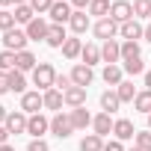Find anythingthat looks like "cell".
Instances as JSON below:
<instances>
[{"label": "cell", "mask_w": 151, "mask_h": 151, "mask_svg": "<svg viewBox=\"0 0 151 151\" xmlns=\"http://www.w3.org/2000/svg\"><path fill=\"white\" fill-rule=\"evenodd\" d=\"M53 83H56V68L50 62H39L33 71V86L39 92H47V89H53Z\"/></svg>", "instance_id": "6da1fadb"}, {"label": "cell", "mask_w": 151, "mask_h": 151, "mask_svg": "<svg viewBox=\"0 0 151 151\" xmlns=\"http://www.w3.org/2000/svg\"><path fill=\"white\" fill-rule=\"evenodd\" d=\"M50 133L56 139H68L74 133V124H71V113H53L50 116Z\"/></svg>", "instance_id": "7a4b0ae2"}, {"label": "cell", "mask_w": 151, "mask_h": 151, "mask_svg": "<svg viewBox=\"0 0 151 151\" xmlns=\"http://www.w3.org/2000/svg\"><path fill=\"white\" fill-rule=\"evenodd\" d=\"M27 33L24 30H9V33H3V50H15V53H21V50H27Z\"/></svg>", "instance_id": "3957f363"}, {"label": "cell", "mask_w": 151, "mask_h": 151, "mask_svg": "<svg viewBox=\"0 0 151 151\" xmlns=\"http://www.w3.org/2000/svg\"><path fill=\"white\" fill-rule=\"evenodd\" d=\"M110 18L122 27V24H127L130 18H133V3L130 0H113V6H110Z\"/></svg>", "instance_id": "277c9868"}, {"label": "cell", "mask_w": 151, "mask_h": 151, "mask_svg": "<svg viewBox=\"0 0 151 151\" xmlns=\"http://www.w3.org/2000/svg\"><path fill=\"white\" fill-rule=\"evenodd\" d=\"M47 30H50V24H47L42 15H36V18L24 27V33H27L30 42H45V39H47Z\"/></svg>", "instance_id": "5b68a950"}, {"label": "cell", "mask_w": 151, "mask_h": 151, "mask_svg": "<svg viewBox=\"0 0 151 151\" xmlns=\"http://www.w3.org/2000/svg\"><path fill=\"white\" fill-rule=\"evenodd\" d=\"M21 110H24L27 116H36V113H42V110H45V98H42V92H39V89H33V92H24V95H21Z\"/></svg>", "instance_id": "8992f818"}, {"label": "cell", "mask_w": 151, "mask_h": 151, "mask_svg": "<svg viewBox=\"0 0 151 151\" xmlns=\"http://www.w3.org/2000/svg\"><path fill=\"white\" fill-rule=\"evenodd\" d=\"M50 130V119L47 116H42V113H36V116H30L27 119V133L33 136V139H45V133Z\"/></svg>", "instance_id": "52a82bcc"}, {"label": "cell", "mask_w": 151, "mask_h": 151, "mask_svg": "<svg viewBox=\"0 0 151 151\" xmlns=\"http://www.w3.org/2000/svg\"><path fill=\"white\" fill-rule=\"evenodd\" d=\"M95 80V71H92V65H86V62H77L71 68V83L74 86H83V89H89V83Z\"/></svg>", "instance_id": "ba28073f"}, {"label": "cell", "mask_w": 151, "mask_h": 151, "mask_svg": "<svg viewBox=\"0 0 151 151\" xmlns=\"http://www.w3.org/2000/svg\"><path fill=\"white\" fill-rule=\"evenodd\" d=\"M92 33H95L101 42H110V39H116V36H119V24H116L113 18H101V21H95V24H92Z\"/></svg>", "instance_id": "9c48e42d"}, {"label": "cell", "mask_w": 151, "mask_h": 151, "mask_svg": "<svg viewBox=\"0 0 151 151\" xmlns=\"http://www.w3.org/2000/svg\"><path fill=\"white\" fill-rule=\"evenodd\" d=\"M71 12H74V9H71L68 0H56L47 15H50V24H62V27H65V24L71 21Z\"/></svg>", "instance_id": "30bf717a"}, {"label": "cell", "mask_w": 151, "mask_h": 151, "mask_svg": "<svg viewBox=\"0 0 151 151\" xmlns=\"http://www.w3.org/2000/svg\"><path fill=\"white\" fill-rule=\"evenodd\" d=\"M119 36H122L124 42H139V39L145 36V24H142V21H136V18H130L127 24H122V27H119Z\"/></svg>", "instance_id": "8fae6325"}, {"label": "cell", "mask_w": 151, "mask_h": 151, "mask_svg": "<svg viewBox=\"0 0 151 151\" xmlns=\"http://www.w3.org/2000/svg\"><path fill=\"white\" fill-rule=\"evenodd\" d=\"M68 27H71V33H74V36H83L86 30H92V18H89V12H83V9H74V12H71V21H68Z\"/></svg>", "instance_id": "7c38bea8"}, {"label": "cell", "mask_w": 151, "mask_h": 151, "mask_svg": "<svg viewBox=\"0 0 151 151\" xmlns=\"http://www.w3.org/2000/svg\"><path fill=\"white\" fill-rule=\"evenodd\" d=\"M101 59H104L107 65H119V62H122V42H116V39L104 42V45H101Z\"/></svg>", "instance_id": "4fadbf2b"}, {"label": "cell", "mask_w": 151, "mask_h": 151, "mask_svg": "<svg viewBox=\"0 0 151 151\" xmlns=\"http://www.w3.org/2000/svg\"><path fill=\"white\" fill-rule=\"evenodd\" d=\"M27 119H30V116H27L24 110L9 113V116H6V130L15 133V136H18V133H27Z\"/></svg>", "instance_id": "5bb4252c"}, {"label": "cell", "mask_w": 151, "mask_h": 151, "mask_svg": "<svg viewBox=\"0 0 151 151\" xmlns=\"http://www.w3.org/2000/svg\"><path fill=\"white\" fill-rule=\"evenodd\" d=\"M65 42H68V33H65V27H62V24H50L45 45H47V47H56V50H62V45H65Z\"/></svg>", "instance_id": "9a60e30c"}, {"label": "cell", "mask_w": 151, "mask_h": 151, "mask_svg": "<svg viewBox=\"0 0 151 151\" xmlns=\"http://www.w3.org/2000/svg\"><path fill=\"white\" fill-rule=\"evenodd\" d=\"M113 124H116V119H113L110 113H104V110H101V113H98V116L92 119V130H95V133H98L101 139H104L107 133H113Z\"/></svg>", "instance_id": "2e32d148"}, {"label": "cell", "mask_w": 151, "mask_h": 151, "mask_svg": "<svg viewBox=\"0 0 151 151\" xmlns=\"http://www.w3.org/2000/svg\"><path fill=\"white\" fill-rule=\"evenodd\" d=\"M113 136H116L119 142H127V139H133V136H136V127H133V122H130V119H116V124H113Z\"/></svg>", "instance_id": "e0dca14e"}, {"label": "cell", "mask_w": 151, "mask_h": 151, "mask_svg": "<svg viewBox=\"0 0 151 151\" xmlns=\"http://www.w3.org/2000/svg\"><path fill=\"white\" fill-rule=\"evenodd\" d=\"M62 95H65V107H71V110L86 107V89H83V86H71V89H65Z\"/></svg>", "instance_id": "ac0fdd59"}, {"label": "cell", "mask_w": 151, "mask_h": 151, "mask_svg": "<svg viewBox=\"0 0 151 151\" xmlns=\"http://www.w3.org/2000/svg\"><path fill=\"white\" fill-rule=\"evenodd\" d=\"M71 113V124H74V130H86V127H92V113L86 110V107H77V110H68Z\"/></svg>", "instance_id": "d6986e66"}, {"label": "cell", "mask_w": 151, "mask_h": 151, "mask_svg": "<svg viewBox=\"0 0 151 151\" xmlns=\"http://www.w3.org/2000/svg\"><path fill=\"white\" fill-rule=\"evenodd\" d=\"M42 98H45V110H53V113H62V104H65V95H62L59 89H47V92H42Z\"/></svg>", "instance_id": "ffe728a7"}, {"label": "cell", "mask_w": 151, "mask_h": 151, "mask_svg": "<svg viewBox=\"0 0 151 151\" xmlns=\"http://www.w3.org/2000/svg\"><path fill=\"white\" fill-rule=\"evenodd\" d=\"M101 77H104V83H107V86H113V89H116V86L124 80V71H122V65H104Z\"/></svg>", "instance_id": "44dd1931"}, {"label": "cell", "mask_w": 151, "mask_h": 151, "mask_svg": "<svg viewBox=\"0 0 151 151\" xmlns=\"http://www.w3.org/2000/svg\"><path fill=\"white\" fill-rule=\"evenodd\" d=\"M36 65H39V59H36V53H33V50H21V53H18V62H15V68H18V71H24V74L30 71V74H33V71H36Z\"/></svg>", "instance_id": "7402d4cb"}, {"label": "cell", "mask_w": 151, "mask_h": 151, "mask_svg": "<svg viewBox=\"0 0 151 151\" xmlns=\"http://www.w3.org/2000/svg\"><path fill=\"white\" fill-rule=\"evenodd\" d=\"M119 107H122V101H119V92H116V89L101 92V110H104V113H110V116H113Z\"/></svg>", "instance_id": "603a6c76"}, {"label": "cell", "mask_w": 151, "mask_h": 151, "mask_svg": "<svg viewBox=\"0 0 151 151\" xmlns=\"http://www.w3.org/2000/svg\"><path fill=\"white\" fill-rule=\"evenodd\" d=\"M80 59H83L86 65H98V62H104V59H101V47H98L95 42H86V45H83Z\"/></svg>", "instance_id": "cb8c5ba5"}, {"label": "cell", "mask_w": 151, "mask_h": 151, "mask_svg": "<svg viewBox=\"0 0 151 151\" xmlns=\"http://www.w3.org/2000/svg\"><path fill=\"white\" fill-rule=\"evenodd\" d=\"M116 92H119V101H122V104H133V101H136V95H139V92H136V86H133L130 80H122V83L116 86Z\"/></svg>", "instance_id": "d4e9b609"}, {"label": "cell", "mask_w": 151, "mask_h": 151, "mask_svg": "<svg viewBox=\"0 0 151 151\" xmlns=\"http://www.w3.org/2000/svg\"><path fill=\"white\" fill-rule=\"evenodd\" d=\"M80 53H83V42H80L77 36H68V42L62 45V56H65V59H77Z\"/></svg>", "instance_id": "484cf974"}, {"label": "cell", "mask_w": 151, "mask_h": 151, "mask_svg": "<svg viewBox=\"0 0 151 151\" xmlns=\"http://www.w3.org/2000/svg\"><path fill=\"white\" fill-rule=\"evenodd\" d=\"M9 92H15V95H24L27 92V77H24V71H9Z\"/></svg>", "instance_id": "4316f807"}, {"label": "cell", "mask_w": 151, "mask_h": 151, "mask_svg": "<svg viewBox=\"0 0 151 151\" xmlns=\"http://www.w3.org/2000/svg\"><path fill=\"white\" fill-rule=\"evenodd\" d=\"M122 71H124V74H130V77H139V74H145L148 68H145L142 56H136V59H124V62H122Z\"/></svg>", "instance_id": "83f0119b"}, {"label": "cell", "mask_w": 151, "mask_h": 151, "mask_svg": "<svg viewBox=\"0 0 151 151\" xmlns=\"http://www.w3.org/2000/svg\"><path fill=\"white\" fill-rule=\"evenodd\" d=\"M110 6H113L110 0H92L86 12H89V15H95V18L101 21V18H110Z\"/></svg>", "instance_id": "f1b7e54d"}, {"label": "cell", "mask_w": 151, "mask_h": 151, "mask_svg": "<svg viewBox=\"0 0 151 151\" xmlns=\"http://www.w3.org/2000/svg\"><path fill=\"white\" fill-rule=\"evenodd\" d=\"M80 151H104V139L98 133H89L80 139Z\"/></svg>", "instance_id": "f546056e"}, {"label": "cell", "mask_w": 151, "mask_h": 151, "mask_svg": "<svg viewBox=\"0 0 151 151\" xmlns=\"http://www.w3.org/2000/svg\"><path fill=\"white\" fill-rule=\"evenodd\" d=\"M133 110L136 113H151V89H142L139 95H136V101H133Z\"/></svg>", "instance_id": "4dcf8cb0"}, {"label": "cell", "mask_w": 151, "mask_h": 151, "mask_svg": "<svg viewBox=\"0 0 151 151\" xmlns=\"http://www.w3.org/2000/svg\"><path fill=\"white\" fill-rule=\"evenodd\" d=\"M133 18L136 21H148L151 18V0H133Z\"/></svg>", "instance_id": "1f68e13d"}, {"label": "cell", "mask_w": 151, "mask_h": 151, "mask_svg": "<svg viewBox=\"0 0 151 151\" xmlns=\"http://www.w3.org/2000/svg\"><path fill=\"white\" fill-rule=\"evenodd\" d=\"M33 18H36V12H33V6H30V3H21V6H15V21H18V24H24V27H27Z\"/></svg>", "instance_id": "d6a6232c"}, {"label": "cell", "mask_w": 151, "mask_h": 151, "mask_svg": "<svg viewBox=\"0 0 151 151\" xmlns=\"http://www.w3.org/2000/svg\"><path fill=\"white\" fill-rule=\"evenodd\" d=\"M18 53L15 50H0V71H15Z\"/></svg>", "instance_id": "836d02e7"}, {"label": "cell", "mask_w": 151, "mask_h": 151, "mask_svg": "<svg viewBox=\"0 0 151 151\" xmlns=\"http://www.w3.org/2000/svg\"><path fill=\"white\" fill-rule=\"evenodd\" d=\"M136 56H142L139 53V42H122V62L124 59H136Z\"/></svg>", "instance_id": "e575fe53"}, {"label": "cell", "mask_w": 151, "mask_h": 151, "mask_svg": "<svg viewBox=\"0 0 151 151\" xmlns=\"http://www.w3.org/2000/svg\"><path fill=\"white\" fill-rule=\"evenodd\" d=\"M15 12H9V9H0V30L3 33H9V30H15Z\"/></svg>", "instance_id": "d590c367"}, {"label": "cell", "mask_w": 151, "mask_h": 151, "mask_svg": "<svg viewBox=\"0 0 151 151\" xmlns=\"http://www.w3.org/2000/svg\"><path fill=\"white\" fill-rule=\"evenodd\" d=\"M133 145H136V148H142V151H151V130H136Z\"/></svg>", "instance_id": "8d00e7d4"}, {"label": "cell", "mask_w": 151, "mask_h": 151, "mask_svg": "<svg viewBox=\"0 0 151 151\" xmlns=\"http://www.w3.org/2000/svg\"><path fill=\"white\" fill-rule=\"evenodd\" d=\"M53 3H56V0H30V6H33V12H36V15H47Z\"/></svg>", "instance_id": "74e56055"}, {"label": "cell", "mask_w": 151, "mask_h": 151, "mask_svg": "<svg viewBox=\"0 0 151 151\" xmlns=\"http://www.w3.org/2000/svg\"><path fill=\"white\" fill-rule=\"evenodd\" d=\"M74 83H71V74H56V83H53V89H59V92H65V89H71Z\"/></svg>", "instance_id": "f35d334b"}, {"label": "cell", "mask_w": 151, "mask_h": 151, "mask_svg": "<svg viewBox=\"0 0 151 151\" xmlns=\"http://www.w3.org/2000/svg\"><path fill=\"white\" fill-rule=\"evenodd\" d=\"M27 151H50V145H47L45 139H30V145H27Z\"/></svg>", "instance_id": "ab89813d"}, {"label": "cell", "mask_w": 151, "mask_h": 151, "mask_svg": "<svg viewBox=\"0 0 151 151\" xmlns=\"http://www.w3.org/2000/svg\"><path fill=\"white\" fill-rule=\"evenodd\" d=\"M9 92V71H0V95Z\"/></svg>", "instance_id": "60d3db41"}, {"label": "cell", "mask_w": 151, "mask_h": 151, "mask_svg": "<svg viewBox=\"0 0 151 151\" xmlns=\"http://www.w3.org/2000/svg\"><path fill=\"white\" fill-rule=\"evenodd\" d=\"M104 151H127L119 139H110V142H104Z\"/></svg>", "instance_id": "b9f144b4"}, {"label": "cell", "mask_w": 151, "mask_h": 151, "mask_svg": "<svg viewBox=\"0 0 151 151\" xmlns=\"http://www.w3.org/2000/svg\"><path fill=\"white\" fill-rule=\"evenodd\" d=\"M68 3H71V9H89V3H92V0H68Z\"/></svg>", "instance_id": "7bdbcfd3"}, {"label": "cell", "mask_w": 151, "mask_h": 151, "mask_svg": "<svg viewBox=\"0 0 151 151\" xmlns=\"http://www.w3.org/2000/svg\"><path fill=\"white\" fill-rule=\"evenodd\" d=\"M9 142V130H6V124H0V145H6Z\"/></svg>", "instance_id": "ee69618b"}, {"label": "cell", "mask_w": 151, "mask_h": 151, "mask_svg": "<svg viewBox=\"0 0 151 151\" xmlns=\"http://www.w3.org/2000/svg\"><path fill=\"white\" fill-rule=\"evenodd\" d=\"M142 83H145V89H151V68L142 74Z\"/></svg>", "instance_id": "f6af8a7d"}, {"label": "cell", "mask_w": 151, "mask_h": 151, "mask_svg": "<svg viewBox=\"0 0 151 151\" xmlns=\"http://www.w3.org/2000/svg\"><path fill=\"white\" fill-rule=\"evenodd\" d=\"M6 116H9V110H6L3 104H0V124H6Z\"/></svg>", "instance_id": "bcb514c9"}, {"label": "cell", "mask_w": 151, "mask_h": 151, "mask_svg": "<svg viewBox=\"0 0 151 151\" xmlns=\"http://www.w3.org/2000/svg\"><path fill=\"white\" fill-rule=\"evenodd\" d=\"M142 39H145V42H151V21L145 24V36H142Z\"/></svg>", "instance_id": "7dc6e473"}, {"label": "cell", "mask_w": 151, "mask_h": 151, "mask_svg": "<svg viewBox=\"0 0 151 151\" xmlns=\"http://www.w3.org/2000/svg\"><path fill=\"white\" fill-rule=\"evenodd\" d=\"M12 3H15V0H0V6H3V9H6V6H12Z\"/></svg>", "instance_id": "c3c4849f"}, {"label": "cell", "mask_w": 151, "mask_h": 151, "mask_svg": "<svg viewBox=\"0 0 151 151\" xmlns=\"http://www.w3.org/2000/svg\"><path fill=\"white\" fill-rule=\"evenodd\" d=\"M0 151H15V148H12V145L6 142V145H0Z\"/></svg>", "instance_id": "681fc988"}, {"label": "cell", "mask_w": 151, "mask_h": 151, "mask_svg": "<svg viewBox=\"0 0 151 151\" xmlns=\"http://www.w3.org/2000/svg\"><path fill=\"white\" fill-rule=\"evenodd\" d=\"M21 3H30V0H15V6H21Z\"/></svg>", "instance_id": "f907efd6"}, {"label": "cell", "mask_w": 151, "mask_h": 151, "mask_svg": "<svg viewBox=\"0 0 151 151\" xmlns=\"http://www.w3.org/2000/svg\"><path fill=\"white\" fill-rule=\"evenodd\" d=\"M127 151H142V148H136V145H133V148H127Z\"/></svg>", "instance_id": "816d5d0a"}, {"label": "cell", "mask_w": 151, "mask_h": 151, "mask_svg": "<svg viewBox=\"0 0 151 151\" xmlns=\"http://www.w3.org/2000/svg\"><path fill=\"white\" fill-rule=\"evenodd\" d=\"M148 130H151V113H148Z\"/></svg>", "instance_id": "f5cc1de1"}, {"label": "cell", "mask_w": 151, "mask_h": 151, "mask_svg": "<svg viewBox=\"0 0 151 151\" xmlns=\"http://www.w3.org/2000/svg\"><path fill=\"white\" fill-rule=\"evenodd\" d=\"M0 9H3V6H0Z\"/></svg>", "instance_id": "db71d44e"}]
</instances>
